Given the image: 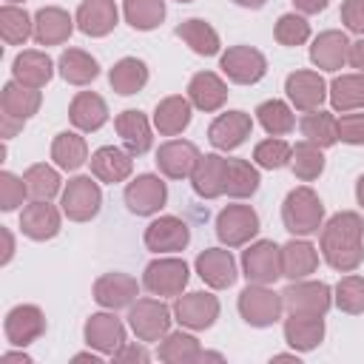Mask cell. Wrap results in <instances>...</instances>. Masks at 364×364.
Returning <instances> with one entry per match:
<instances>
[{
  "label": "cell",
  "instance_id": "6da1fadb",
  "mask_svg": "<svg viewBox=\"0 0 364 364\" xmlns=\"http://www.w3.org/2000/svg\"><path fill=\"white\" fill-rule=\"evenodd\" d=\"M321 256L338 273H353L364 262V222L353 210H341L321 225Z\"/></svg>",
  "mask_w": 364,
  "mask_h": 364
},
{
  "label": "cell",
  "instance_id": "7a4b0ae2",
  "mask_svg": "<svg viewBox=\"0 0 364 364\" xmlns=\"http://www.w3.org/2000/svg\"><path fill=\"white\" fill-rule=\"evenodd\" d=\"M282 222H284V230H290L293 236H313V233H318V228L324 222V205H321L318 193L313 188H307V185L293 188L284 196Z\"/></svg>",
  "mask_w": 364,
  "mask_h": 364
},
{
  "label": "cell",
  "instance_id": "3957f363",
  "mask_svg": "<svg viewBox=\"0 0 364 364\" xmlns=\"http://www.w3.org/2000/svg\"><path fill=\"white\" fill-rule=\"evenodd\" d=\"M282 304L290 316H324L333 307V290L324 282H290L282 290Z\"/></svg>",
  "mask_w": 364,
  "mask_h": 364
},
{
  "label": "cell",
  "instance_id": "277c9868",
  "mask_svg": "<svg viewBox=\"0 0 364 364\" xmlns=\"http://www.w3.org/2000/svg\"><path fill=\"white\" fill-rule=\"evenodd\" d=\"M282 310H284L282 293L270 290L267 284L247 282V287L239 293V316L250 327H270V324H276Z\"/></svg>",
  "mask_w": 364,
  "mask_h": 364
},
{
  "label": "cell",
  "instance_id": "5b68a950",
  "mask_svg": "<svg viewBox=\"0 0 364 364\" xmlns=\"http://www.w3.org/2000/svg\"><path fill=\"white\" fill-rule=\"evenodd\" d=\"M128 324L139 341H159L171 330V310L162 299H136L128 310Z\"/></svg>",
  "mask_w": 364,
  "mask_h": 364
},
{
  "label": "cell",
  "instance_id": "8992f818",
  "mask_svg": "<svg viewBox=\"0 0 364 364\" xmlns=\"http://www.w3.org/2000/svg\"><path fill=\"white\" fill-rule=\"evenodd\" d=\"M60 208L71 222H88L102 208V191L91 176H74L63 188Z\"/></svg>",
  "mask_w": 364,
  "mask_h": 364
},
{
  "label": "cell",
  "instance_id": "52a82bcc",
  "mask_svg": "<svg viewBox=\"0 0 364 364\" xmlns=\"http://www.w3.org/2000/svg\"><path fill=\"white\" fill-rule=\"evenodd\" d=\"M242 273L253 284H273L282 276V247L273 239H259L242 253Z\"/></svg>",
  "mask_w": 364,
  "mask_h": 364
},
{
  "label": "cell",
  "instance_id": "ba28073f",
  "mask_svg": "<svg viewBox=\"0 0 364 364\" xmlns=\"http://www.w3.org/2000/svg\"><path fill=\"white\" fill-rule=\"evenodd\" d=\"M259 233V213L250 205H228L216 216V236L225 247H242Z\"/></svg>",
  "mask_w": 364,
  "mask_h": 364
},
{
  "label": "cell",
  "instance_id": "9c48e42d",
  "mask_svg": "<svg viewBox=\"0 0 364 364\" xmlns=\"http://www.w3.org/2000/svg\"><path fill=\"white\" fill-rule=\"evenodd\" d=\"M191 273H188V264L182 259H173V256H159L154 259L145 273H142V284L148 293L154 296H179L188 284Z\"/></svg>",
  "mask_w": 364,
  "mask_h": 364
},
{
  "label": "cell",
  "instance_id": "30bf717a",
  "mask_svg": "<svg viewBox=\"0 0 364 364\" xmlns=\"http://www.w3.org/2000/svg\"><path fill=\"white\" fill-rule=\"evenodd\" d=\"M219 68L225 71V77L236 85H253L264 77L267 71V60L259 48H250V46H230L222 60H219Z\"/></svg>",
  "mask_w": 364,
  "mask_h": 364
},
{
  "label": "cell",
  "instance_id": "8fae6325",
  "mask_svg": "<svg viewBox=\"0 0 364 364\" xmlns=\"http://www.w3.org/2000/svg\"><path fill=\"white\" fill-rule=\"evenodd\" d=\"M173 316L188 330H208L219 318V299L205 290H193L185 296L179 293L173 301Z\"/></svg>",
  "mask_w": 364,
  "mask_h": 364
},
{
  "label": "cell",
  "instance_id": "7c38bea8",
  "mask_svg": "<svg viewBox=\"0 0 364 364\" xmlns=\"http://www.w3.org/2000/svg\"><path fill=\"white\" fill-rule=\"evenodd\" d=\"M165 202H168V185L156 173H139L125 188V205L136 216L159 213V208H165Z\"/></svg>",
  "mask_w": 364,
  "mask_h": 364
},
{
  "label": "cell",
  "instance_id": "4fadbf2b",
  "mask_svg": "<svg viewBox=\"0 0 364 364\" xmlns=\"http://www.w3.org/2000/svg\"><path fill=\"white\" fill-rule=\"evenodd\" d=\"M3 333H6L9 344L28 347L46 333V316H43V310L37 304H17V307H11L6 313Z\"/></svg>",
  "mask_w": 364,
  "mask_h": 364
},
{
  "label": "cell",
  "instance_id": "5bb4252c",
  "mask_svg": "<svg viewBox=\"0 0 364 364\" xmlns=\"http://www.w3.org/2000/svg\"><path fill=\"white\" fill-rule=\"evenodd\" d=\"M191 242V228L179 216H159L145 228V247L151 253H176Z\"/></svg>",
  "mask_w": 364,
  "mask_h": 364
},
{
  "label": "cell",
  "instance_id": "9a60e30c",
  "mask_svg": "<svg viewBox=\"0 0 364 364\" xmlns=\"http://www.w3.org/2000/svg\"><path fill=\"white\" fill-rule=\"evenodd\" d=\"M284 91H287V100L293 102V108L299 111H316L321 108L324 97H327V82L318 71H293L287 74L284 80Z\"/></svg>",
  "mask_w": 364,
  "mask_h": 364
},
{
  "label": "cell",
  "instance_id": "2e32d148",
  "mask_svg": "<svg viewBox=\"0 0 364 364\" xmlns=\"http://www.w3.org/2000/svg\"><path fill=\"white\" fill-rule=\"evenodd\" d=\"M139 296V284L134 276L128 273H105L94 282V301L105 310H119V307H131Z\"/></svg>",
  "mask_w": 364,
  "mask_h": 364
},
{
  "label": "cell",
  "instance_id": "e0dca14e",
  "mask_svg": "<svg viewBox=\"0 0 364 364\" xmlns=\"http://www.w3.org/2000/svg\"><path fill=\"white\" fill-rule=\"evenodd\" d=\"M82 336H85L88 347H94L97 353L111 355V358L125 344V327L114 313H91L88 321H85Z\"/></svg>",
  "mask_w": 364,
  "mask_h": 364
},
{
  "label": "cell",
  "instance_id": "ac0fdd59",
  "mask_svg": "<svg viewBox=\"0 0 364 364\" xmlns=\"http://www.w3.org/2000/svg\"><path fill=\"white\" fill-rule=\"evenodd\" d=\"M253 131V119L250 114L245 111H228V114H219L210 128H208V139L216 151H233L239 148Z\"/></svg>",
  "mask_w": 364,
  "mask_h": 364
},
{
  "label": "cell",
  "instance_id": "d6986e66",
  "mask_svg": "<svg viewBox=\"0 0 364 364\" xmlns=\"http://www.w3.org/2000/svg\"><path fill=\"white\" fill-rule=\"evenodd\" d=\"M199 151L193 142L188 139H168L159 145L156 151V168L168 176V179H185L193 173L196 162H199Z\"/></svg>",
  "mask_w": 364,
  "mask_h": 364
},
{
  "label": "cell",
  "instance_id": "ffe728a7",
  "mask_svg": "<svg viewBox=\"0 0 364 364\" xmlns=\"http://www.w3.org/2000/svg\"><path fill=\"white\" fill-rule=\"evenodd\" d=\"M196 273L208 287L225 290L236 282V262L225 247H205L196 256Z\"/></svg>",
  "mask_w": 364,
  "mask_h": 364
},
{
  "label": "cell",
  "instance_id": "44dd1931",
  "mask_svg": "<svg viewBox=\"0 0 364 364\" xmlns=\"http://www.w3.org/2000/svg\"><path fill=\"white\" fill-rule=\"evenodd\" d=\"M134 154L117 148V145H102L91 154V176L100 179V182H108V185H117V182H125L134 171Z\"/></svg>",
  "mask_w": 364,
  "mask_h": 364
},
{
  "label": "cell",
  "instance_id": "7402d4cb",
  "mask_svg": "<svg viewBox=\"0 0 364 364\" xmlns=\"http://www.w3.org/2000/svg\"><path fill=\"white\" fill-rule=\"evenodd\" d=\"M225 179H228V159L219 154H205L199 156L193 173H191V185L196 191V196L202 199H216L225 193Z\"/></svg>",
  "mask_w": 364,
  "mask_h": 364
},
{
  "label": "cell",
  "instance_id": "603a6c76",
  "mask_svg": "<svg viewBox=\"0 0 364 364\" xmlns=\"http://www.w3.org/2000/svg\"><path fill=\"white\" fill-rule=\"evenodd\" d=\"M77 28L88 37H105L114 31L119 11L114 0H82L77 9Z\"/></svg>",
  "mask_w": 364,
  "mask_h": 364
},
{
  "label": "cell",
  "instance_id": "cb8c5ba5",
  "mask_svg": "<svg viewBox=\"0 0 364 364\" xmlns=\"http://www.w3.org/2000/svg\"><path fill=\"white\" fill-rule=\"evenodd\" d=\"M347 51H350L347 34L330 28V31H321L313 40V46H310V63L316 68H321V71H338L347 63Z\"/></svg>",
  "mask_w": 364,
  "mask_h": 364
},
{
  "label": "cell",
  "instance_id": "d4e9b609",
  "mask_svg": "<svg viewBox=\"0 0 364 364\" xmlns=\"http://www.w3.org/2000/svg\"><path fill=\"white\" fill-rule=\"evenodd\" d=\"M20 230L34 239V242H46V239H54L60 233V210L51 205V202H31L23 208L20 213Z\"/></svg>",
  "mask_w": 364,
  "mask_h": 364
},
{
  "label": "cell",
  "instance_id": "484cf974",
  "mask_svg": "<svg viewBox=\"0 0 364 364\" xmlns=\"http://www.w3.org/2000/svg\"><path fill=\"white\" fill-rule=\"evenodd\" d=\"M114 128H117V134H119V139H122V145H125V151H128V154L142 156V154H148V151H151L154 136H151L148 117H145L142 111L128 108V111L117 114Z\"/></svg>",
  "mask_w": 364,
  "mask_h": 364
},
{
  "label": "cell",
  "instance_id": "4316f807",
  "mask_svg": "<svg viewBox=\"0 0 364 364\" xmlns=\"http://www.w3.org/2000/svg\"><path fill=\"white\" fill-rule=\"evenodd\" d=\"M74 23L71 14L65 9H57V6H46L34 14V40L40 46H60L71 37L74 31Z\"/></svg>",
  "mask_w": 364,
  "mask_h": 364
},
{
  "label": "cell",
  "instance_id": "83f0119b",
  "mask_svg": "<svg viewBox=\"0 0 364 364\" xmlns=\"http://www.w3.org/2000/svg\"><path fill=\"white\" fill-rule=\"evenodd\" d=\"M188 100H191V105H196L205 114L219 111L225 105V100H228V85H225V80L219 74L199 71L188 82Z\"/></svg>",
  "mask_w": 364,
  "mask_h": 364
},
{
  "label": "cell",
  "instance_id": "f1b7e54d",
  "mask_svg": "<svg viewBox=\"0 0 364 364\" xmlns=\"http://www.w3.org/2000/svg\"><path fill=\"white\" fill-rule=\"evenodd\" d=\"M51 74H54V63L46 51L28 48V51H20L11 63V77L28 88H43L51 80Z\"/></svg>",
  "mask_w": 364,
  "mask_h": 364
},
{
  "label": "cell",
  "instance_id": "f546056e",
  "mask_svg": "<svg viewBox=\"0 0 364 364\" xmlns=\"http://www.w3.org/2000/svg\"><path fill=\"white\" fill-rule=\"evenodd\" d=\"M318 267V250L307 239H290L282 245V276L290 282L307 279Z\"/></svg>",
  "mask_w": 364,
  "mask_h": 364
},
{
  "label": "cell",
  "instance_id": "4dcf8cb0",
  "mask_svg": "<svg viewBox=\"0 0 364 364\" xmlns=\"http://www.w3.org/2000/svg\"><path fill=\"white\" fill-rule=\"evenodd\" d=\"M284 341L296 353H310L324 341V316H290L284 318Z\"/></svg>",
  "mask_w": 364,
  "mask_h": 364
},
{
  "label": "cell",
  "instance_id": "1f68e13d",
  "mask_svg": "<svg viewBox=\"0 0 364 364\" xmlns=\"http://www.w3.org/2000/svg\"><path fill=\"white\" fill-rule=\"evenodd\" d=\"M68 119L80 131H100L108 122V105L94 91H80L68 105Z\"/></svg>",
  "mask_w": 364,
  "mask_h": 364
},
{
  "label": "cell",
  "instance_id": "d6a6232c",
  "mask_svg": "<svg viewBox=\"0 0 364 364\" xmlns=\"http://www.w3.org/2000/svg\"><path fill=\"white\" fill-rule=\"evenodd\" d=\"M191 125V100L188 97H165L154 108V128L162 136H176Z\"/></svg>",
  "mask_w": 364,
  "mask_h": 364
},
{
  "label": "cell",
  "instance_id": "836d02e7",
  "mask_svg": "<svg viewBox=\"0 0 364 364\" xmlns=\"http://www.w3.org/2000/svg\"><path fill=\"white\" fill-rule=\"evenodd\" d=\"M40 88H28L17 80L6 82L3 91H0V111L9 114V117H17V119H28L40 111Z\"/></svg>",
  "mask_w": 364,
  "mask_h": 364
},
{
  "label": "cell",
  "instance_id": "e575fe53",
  "mask_svg": "<svg viewBox=\"0 0 364 364\" xmlns=\"http://www.w3.org/2000/svg\"><path fill=\"white\" fill-rule=\"evenodd\" d=\"M176 37L191 46L193 54H202V57H213L219 54V34L210 23L199 20V17H191V20H182L176 26Z\"/></svg>",
  "mask_w": 364,
  "mask_h": 364
},
{
  "label": "cell",
  "instance_id": "d590c367",
  "mask_svg": "<svg viewBox=\"0 0 364 364\" xmlns=\"http://www.w3.org/2000/svg\"><path fill=\"white\" fill-rule=\"evenodd\" d=\"M51 159L57 168L63 171H77L88 162V145L85 136H80L77 131H60L51 142Z\"/></svg>",
  "mask_w": 364,
  "mask_h": 364
},
{
  "label": "cell",
  "instance_id": "8d00e7d4",
  "mask_svg": "<svg viewBox=\"0 0 364 364\" xmlns=\"http://www.w3.org/2000/svg\"><path fill=\"white\" fill-rule=\"evenodd\" d=\"M330 94V102H333V111H355V108H364V71L358 74H341L330 82L327 88Z\"/></svg>",
  "mask_w": 364,
  "mask_h": 364
},
{
  "label": "cell",
  "instance_id": "74e56055",
  "mask_svg": "<svg viewBox=\"0 0 364 364\" xmlns=\"http://www.w3.org/2000/svg\"><path fill=\"white\" fill-rule=\"evenodd\" d=\"M108 82H111V88L117 94L131 97V94H136V91L145 88V82H148V65L142 60H136V57H122L108 71Z\"/></svg>",
  "mask_w": 364,
  "mask_h": 364
},
{
  "label": "cell",
  "instance_id": "f35d334b",
  "mask_svg": "<svg viewBox=\"0 0 364 364\" xmlns=\"http://www.w3.org/2000/svg\"><path fill=\"white\" fill-rule=\"evenodd\" d=\"M202 344L196 341V336L191 333H168L162 341H159V361H168V364H193V361H202Z\"/></svg>",
  "mask_w": 364,
  "mask_h": 364
},
{
  "label": "cell",
  "instance_id": "ab89813d",
  "mask_svg": "<svg viewBox=\"0 0 364 364\" xmlns=\"http://www.w3.org/2000/svg\"><path fill=\"white\" fill-rule=\"evenodd\" d=\"M57 65H60V77H63L65 82H71V85H88V82L97 80V74H100V63H97L88 51H82V48H68V51H63Z\"/></svg>",
  "mask_w": 364,
  "mask_h": 364
},
{
  "label": "cell",
  "instance_id": "60d3db41",
  "mask_svg": "<svg viewBox=\"0 0 364 364\" xmlns=\"http://www.w3.org/2000/svg\"><path fill=\"white\" fill-rule=\"evenodd\" d=\"M299 128H301V136H304L307 142L318 145V148H330V145L338 142V119H336L330 111H321V108L307 111V114L301 117Z\"/></svg>",
  "mask_w": 364,
  "mask_h": 364
},
{
  "label": "cell",
  "instance_id": "b9f144b4",
  "mask_svg": "<svg viewBox=\"0 0 364 364\" xmlns=\"http://www.w3.org/2000/svg\"><path fill=\"white\" fill-rule=\"evenodd\" d=\"M259 171L247 159H228V179H225V193L233 199H247L259 191Z\"/></svg>",
  "mask_w": 364,
  "mask_h": 364
},
{
  "label": "cell",
  "instance_id": "7bdbcfd3",
  "mask_svg": "<svg viewBox=\"0 0 364 364\" xmlns=\"http://www.w3.org/2000/svg\"><path fill=\"white\" fill-rule=\"evenodd\" d=\"M321 151H324V148H318V145H313V142H307V139H301V142L293 145L290 168H293L296 179L313 182V179H318V176L324 173V154H321Z\"/></svg>",
  "mask_w": 364,
  "mask_h": 364
},
{
  "label": "cell",
  "instance_id": "ee69618b",
  "mask_svg": "<svg viewBox=\"0 0 364 364\" xmlns=\"http://www.w3.org/2000/svg\"><path fill=\"white\" fill-rule=\"evenodd\" d=\"M125 23L136 31H151L165 20V0H125Z\"/></svg>",
  "mask_w": 364,
  "mask_h": 364
},
{
  "label": "cell",
  "instance_id": "f6af8a7d",
  "mask_svg": "<svg viewBox=\"0 0 364 364\" xmlns=\"http://www.w3.org/2000/svg\"><path fill=\"white\" fill-rule=\"evenodd\" d=\"M0 34L9 46H23L28 37H34V20L26 14V9L6 3L0 9Z\"/></svg>",
  "mask_w": 364,
  "mask_h": 364
},
{
  "label": "cell",
  "instance_id": "bcb514c9",
  "mask_svg": "<svg viewBox=\"0 0 364 364\" xmlns=\"http://www.w3.org/2000/svg\"><path fill=\"white\" fill-rule=\"evenodd\" d=\"M23 182H26V191L31 199L37 202H51V196L60 193V173L46 165V162H37L31 165L26 173H23Z\"/></svg>",
  "mask_w": 364,
  "mask_h": 364
},
{
  "label": "cell",
  "instance_id": "7dc6e473",
  "mask_svg": "<svg viewBox=\"0 0 364 364\" xmlns=\"http://www.w3.org/2000/svg\"><path fill=\"white\" fill-rule=\"evenodd\" d=\"M256 117L262 122V128L270 134V136H284L296 128V117L290 111L287 102L282 100H264L259 108H256Z\"/></svg>",
  "mask_w": 364,
  "mask_h": 364
},
{
  "label": "cell",
  "instance_id": "c3c4849f",
  "mask_svg": "<svg viewBox=\"0 0 364 364\" xmlns=\"http://www.w3.org/2000/svg\"><path fill=\"white\" fill-rule=\"evenodd\" d=\"M333 293H336L333 301L341 313H350V316L364 313V276H344Z\"/></svg>",
  "mask_w": 364,
  "mask_h": 364
},
{
  "label": "cell",
  "instance_id": "681fc988",
  "mask_svg": "<svg viewBox=\"0 0 364 364\" xmlns=\"http://www.w3.org/2000/svg\"><path fill=\"white\" fill-rule=\"evenodd\" d=\"M290 156H293V148L279 139V136H270V139H262L256 148H253V162L259 168H267V171H279L284 165H290Z\"/></svg>",
  "mask_w": 364,
  "mask_h": 364
},
{
  "label": "cell",
  "instance_id": "f907efd6",
  "mask_svg": "<svg viewBox=\"0 0 364 364\" xmlns=\"http://www.w3.org/2000/svg\"><path fill=\"white\" fill-rule=\"evenodd\" d=\"M273 37L279 46H304L310 40V23L301 17V14H282L276 20V28H273Z\"/></svg>",
  "mask_w": 364,
  "mask_h": 364
},
{
  "label": "cell",
  "instance_id": "816d5d0a",
  "mask_svg": "<svg viewBox=\"0 0 364 364\" xmlns=\"http://www.w3.org/2000/svg\"><path fill=\"white\" fill-rule=\"evenodd\" d=\"M26 196H28L26 182H23L20 176H14L11 171H3V173H0V208H3L6 213H9V210H17Z\"/></svg>",
  "mask_w": 364,
  "mask_h": 364
},
{
  "label": "cell",
  "instance_id": "f5cc1de1",
  "mask_svg": "<svg viewBox=\"0 0 364 364\" xmlns=\"http://www.w3.org/2000/svg\"><path fill=\"white\" fill-rule=\"evenodd\" d=\"M338 139L347 145H364V114H341L338 117Z\"/></svg>",
  "mask_w": 364,
  "mask_h": 364
},
{
  "label": "cell",
  "instance_id": "db71d44e",
  "mask_svg": "<svg viewBox=\"0 0 364 364\" xmlns=\"http://www.w3.org/2000/svg\"><path fill=\"white\" fill-rule=\"evenodd\" d=\"M341 23L364 37V0H344L341 3Z\"/></svg>",
  "mask_w": 364,
  "mask_h": 364
},
{
  "label": "cell",
  "instance_id": "11a10c76",
  "mask_svg": "<svg viewBox=\"0 0 364 364\" xmlns=\"http://www.w3.org/2000/svg\"><path fill=\"white\" fill-rule=\"evenodd\" d=\"M148 358H151L148 350L139 347V344H122V347L114 353V361H139V364H145Z\"/></svg>",
  "mask_w": 364,
  "mask_h": 364
},
{
  "label": "cell",
  "instance_id": "9f6ffc18",
  "mask_svg": "<svg viewBox=\"0 0 364 364\" xmlns=\"http://www.w3.org/2000/svg\"><path fill=\"white\" fill-rule=\"evenodd\" d=\"M23 122H26V119H17V117H9V114H0V134H3V139H11V136L23 128Z\"/></svg>",
  "mask_w": 364,
  "mask_h": 364
},
{
  "label": "cell",
  "instance_id": "6f0895ef",
  "mask_svg": "<svg viewBox=\"0 0 364 364\" xmlns=\"http://www.w3.org/2000/svg\"><path fill=\"white\" fill-rule=\"evenodd\" d=\"M347 63H350L353 68L364 71V37H361V40H355V43H350V51H347Z\"/></svg>",
  "mask_w": 364,
  "mask_h": 364
},
{
  "label": "cell",
  "instance_id": "680465c9",
  "mask_svg": "<svg viewBox=\"0 0 364 364\" xmlns=\"http://www.w3.org/2000/svg\"><path fill=\"white\" fill-rule=\"evenodd\" d=\"M293 6L301 11V14H318L327 9V0H293Z\"/></svg>",
  "mask_w": 364,
  "mask_h": 364
},
{
  "label": "cell",
  "instance_id": "91938a15",
  "mask_svg": "<svg viewBox=\"0 0 364 364\" xmlns=\"http://www.w3.org/2000/svg\"><path fill=\"white\" fill-rule=\"evenodd\" d=\"M3 239H6V253H3V264H9V259H11V253H14V239H11V230H9V228H3Z\"/></svg>",
  "mask_w": 364,
  "mask_h": 364
},
{
  "label": "cell",
  "instance_id": "94428289",
  "mask_svg": "<svg viewBox=\"0 0 364 364\" xmlns=\"http://www.w3.org/2000/svg\"><path fill=\"white\" fill-rule=\"evenodd\" d=\"M3 364H11V361H20V364H31V358L26 355V353H3V358H0Z\"/></svg>",
  "mask_w": 364,
  "mask_h": 364
},
{
  "label": "cell",
  "instance_id": "6125c7cd",
  "mask_svg": "<svg viewBox=\"0 0 364 364\" xmlns=\"http://www.w3.org/2000/svg\"><path fill=\"white\" fill-rule=\"evenodd\" d=\"M236 6H242V9H262L267 0H233Z\"/></svg>",
  "mask_w": 364,
  "mask_h": 364
},
{
  "label": "cell",
  "instance_id": "be15d7a7",
  "mask_svg": "<svg viewBox=\"0 0 364 364\" xmlns=\"http://www.w3.org/2000/svg\"><path fill=\"white\" fill-rule=\"evenodd\" d=\"M355 199H358V205L364 208V173H361L358 182H355Z\"/></svg>",
  "mask_w": 364,
  "mask_h": 364
},
{
  "label": "cell",
  "instance_id": "e7e4bbea",
  "mask_svg": "<svg viewBox=\"0 0 364 364\" xmlns=\"http://www.w3.org/2000/svg\"><path fill=\"white\" fill-rule=\"evenodd\" d=\"M74 361H91V364H100V358L91 355V353H80V355H74Z\"/></svg>",
  "mask_w": 364,
  "mask_h": 364
},
{
  "label": "cell",
  "instance_id": "03108f58",
  "mask_svg": "<svg viewBox=\"0 0 364 364\" xmlns=\"http://www.w3.org/2000/svg\"><path fill=\"white\" fill-rule=\"evenodd\" d=\"M176 3H193V0H176Z\"/></svg>",
  "mask_w": 364,
  "mask_h": 364
},
{
  "label": "cell",
  "instance_id": "003e7915",
  "mask_svg": "<svg viewBox=\"0 0 364 364\" xmlns=\"http://www.w3.org/2000/svg\"><path fill=\"white\" fill-rule=\"evenodd\" d=\"M6 3H20V0H6Z\"/></svg>",
  "mask_w": 364,
  "mask_h": 364
}]
</instances>
